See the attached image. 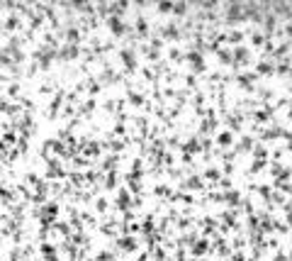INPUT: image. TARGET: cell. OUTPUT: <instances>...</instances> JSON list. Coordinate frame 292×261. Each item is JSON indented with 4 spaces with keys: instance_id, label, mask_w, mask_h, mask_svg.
<instances>
[{
    "instance_id": "cell-13",
    "label": "cell",
    "mask_w": 292,
    "mask_h": 261,
    "mask_svg": "<svg viewBox=\"0 0 292 261\" xmlns=\"http://www.w3.org/2000/svg\"><path fill=\"white\" fill-rule=\"evenodd\" d=\"M248 149H253V139H248V137H243V139L239 142V151H248Z\"/></svg>"
},
{
    "instance_id": "cell-5",
    "label": "cell",
    "mask_w": 292,
    "mask_h": 261,
    "mask_svg": "<svg viewBox=\"0 0 292 261\" xmlns=\"http://www.w3.org/2000/svg\"><path fill=\"white\" fill-rule=\"evenodd\" d=\"M107 25H110V32H112V34H117V37L124 32V20H122L119 15H112V17L107 20Z\"/></svg>"
},
{
    "instance_id": "cell-20",
    "label": "cell",
    "mask_w": 292,
    "mask_h": 261,
    "mask_svg": "<svg viewBox=\"0 0 292 261\" xmlns=\"http://www.w3.org/2000/svg\"><path fill=\"white\" fill-rule=\"evenodd\" d=\"M132 103H134V105H142V95H137V93H132Z\"/></svg>"
},
{
    "instance_id": "cell-4",
    "label": "cell",
    "mask_w": 292,
    "mask_h": 261,
    "mask_svg": "<svg viewBox=\"0 0 292 261\" xmlns=\"http://www.w3.org/2000/svg\"><path fill=\"white\" fill-rule=\"evenodd\" d=\"M248 57H251V52H248L246 47H234V49H232L234 64H246V61H248Z\"/></svg>"
},
{
    "instance_id": "cell-15",
    "label": "cell",
    "mask_w": 292,
    "mask_h": 261,
    "mask_svg": "<svg viewBox=\"0 0 292 261\" xmlns=\"http://www.w3.org/2000/svg\"><path fill=\"white\" fill-rule=\"evenodd\" d=\"M185 186H188V188H195V191H197V188H202V181H200V178L195 176V178H188V183H185Z\"/></svg>"
},
{
    "instance_id": "cell-2",
    "label": "cell",
    "mask_w": 292,
    "mask_h": 261,
    "mask_svg": "<svg viewBox=\"0 0 292 261\" xmlns=\"http://www.w3.org/2000/svg\"><path fill=\"white\" fill-rule=\"evenodd\" d=\"M188 64L193 71H202L204 68V59H202V52H190L188 54Z\"/></svg>"
},
{
    "instance_id": "cell-12",
    "label": "cell",
    "mask_w": 292,
    "mask_h": 261,
    "mask_svg": "<svg viewBox=\"0 0 292 261\" xmlns=\"http://www.w3.org/2000/svg\"><path fill=\"white\" fill-rule=\"evenodd\" d=\"M219 61H222V64H234L232 52H229V49H219Z\"/></svg>"
},
{
    "instance_id": "cell-14",
    "label": "cell",
    "mask_w": 292,
    "mask_h": 261,
    "mask_svg": "<svg viewBox=\"0 0 292 261\" xmlns=\"http://www.w3.org/2000/svg\"><path fill=\"white\" fill-rule=\"evenodd\" d=\"M93 261H115V254H112V252H100Z\"/></svg>"
},
{
    "instance_id": "cell-16",
    "label": "cell",
    "mask_w": 292,
    "mask_h": 261,
    "mask_svg": "<svg viewBox=\"0 0 292 261\" xmlns=\"http://www.w3.org/2000/svg\"><path fill=\"white\" fill-rule=\"evenodd\" d=\"M219 169H207V174H204V178H209V181H219Z\"/></svg>"
},
{
    "instance_id": "cell-7",
    "label": "cell",
    "mask_w": 292,
    "mask_h": 261,
    "mask_svg": "<svg viewBox=\"0 0 292 261\" xmlns=\"http://www.w3.org/2000/svg\"><path fill=\"white\" fill-rule=\"evenodd\" d=\"M222 200H224V203H229V205H234V207H236V205L241 203V193H239V191H227Z\"/></svg>"
},
{
    "instance_id": "cell-6",
    "label": "cell",
    "mask_w": 292,
    "mask_h": 261,
    "mask_svg": "<svg viewBox=\"0 0 292 261\" xmlns=\"http://www.w3.org/2000/svg\"><path fill=\"white\" fill-rule=\"evenodd\" d=\"M122 61H124L127 68H137V54H134L132 49H124V52H122Z\"/></svg>"
},
{
    "instance_id": "cell-21",
    "label": "cell",
    "mask_w": 292,
    "mask_h": 261,
    "mask_svg": "<svg viewBox=\"0 0 292 261\" xmlns=\"http://www.w3.org/2000/svg\"><path fill=\"white\" fill-rule=\"evenodd\" d=\"M180 57H183V54H180L178 49H173V52H171V59H173V61H180Z\"/></svg>"
},
{
    "instance_id": "cell-11",
    "label": "cell",
    "mask_w": 292,
    "mask_h": 261,
    "mask_svg": "<svg viewBox=\"0 0 292 261\" xmlns=\"http://www.w3.org/2000/svg\"><path fill=\"white\" fill-rule=\"evenodd\" d=\"M227 39H229V44L239 47V44H241V39H243V34H241L239 29H234V32H229V37H227Z\"/></svg>"
},
{
    "instance_id": "cell-17",
    "label": "cell",
    "mask_w": 292,
    "mask_h": 261,
    "mask_svg": "<svg viewBox=\"0 0 292 261\" xmlns=\"http://www.w3.org/2000/svg\"><path fill=\"white\" fill-rule=\"evenodd\" d=\"M158 10H161V12H173V2H161Z\"/></svg>"
},
{
    "instance_id": "cell-1",
    "label": "cell",
    "mask_w": 292,
    "mask_h": 261,
    "mask_svg": "<svg viewBox=\"0 0 292 261\" xmlns=\"http://www.w3.org/2000/svg\"><path fill=\"white\" fill-rule=\"evenodd\" d=\"M117 247H119L122 252H134V249H137V237H132V234H122V237L117 239Z\"/></svg>"
},
{
    "instance_id": "cell-10",
    "label": "cell",
    "mask_w": 292,
    "mask_h": 261,
    "mask_svg": "<svg viewBox=\"0 0 292 261\" xmlns=\"http://www.w3.org/2000/svg\"><path fill=\"white\" fill-rule=\"evenodd\" d=\"M253 81H256V73H243V76H239V86H243V88H248Z\"/></svg>"
},
{
    "instance_id": "cell-3",
    "label": "cell",
    "mask_w": 292,
    "mask_h": 261,
    "mask_svg": "<svg viewBox=\"0 0 292 261\" xmlns=\"http://www.w3.org/2000/svg\"><path fill=\"white\" fill-rule=\"evenodd\" d=\"M207 249H209V242H207V239H195V242L190 244L193 257H204V254H207Z\"/></svg>"
},
{
    "instance_id": "cell-9",
    "label": "cell",
    "mask_w": 292,
    "mask_h": 261,
    "mask_svg": "<svg viewBox=\"0 0 292 261\" xmlns=\"http://www.w3.org/2000/svg\"><path fill=\"white\" fill-rule=\"evenodd\" d=\"M217 144H219V146H229V144H234L232 132H222V134L217 137Z\"/></svg>"
},
{
    "instance_id": "cell-19",
    "label": "cell",
    "mask_w": 292,
    "mask_h": 261,
    "mask_svg": "<svg viewBox=\"0 0 292 261\" xmlns=\"http://www.w3.org/2000/svg\"><path fill=\"white\" fill-rule=\"evenodd\" d=\"M251 39H253V44H263V34H261V32H256Z\"/></svg>"
},
{
    "instance_id": "cell-18",
    "label": "cell",
    "mask_w": 292,
    "mask_h": 261,
    "mask_svg": "<svg viewBox=\"0 0 292 261\" xmlns=\"http://www.w3.org/2000/svg\"><path fill=\"white\" fill-rule=\"evenodd\" d=\"M273 261H290V257H288L285 252H278V254L273 257Z\"/></svg>"
},
{
    "instance_id": "cell-8",
    "label": "cell",
    "mask_w": 292,
    "mask_h": 261,
    "mask_svg": "<svg viewBox=\"0 0 292 261\" xmlns=\"http://www.w3.org/2000/svg\"><path fill=\"white\" fill-rule=\"evenodd\" d=\"M132 203H134V200L129 198V193H127V191H119V196H117V205H119L122 210H127Z\"/></svg>"
}]
</instances>
